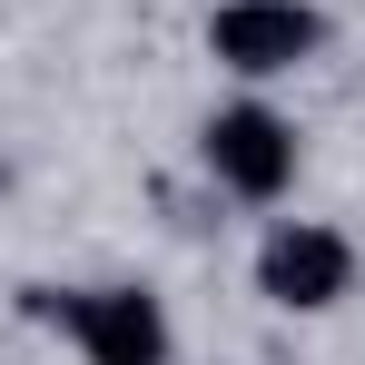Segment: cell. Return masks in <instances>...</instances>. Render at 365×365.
I'll use <instances>...</instances> for the list:
<instances>
[{"mask_svg": "<svg viewBox=\"0 0 365 365\" xmlns=\"http://www.w3.org/2000/svg\"><path fill=\"white\" fill-rule=\"evenodd\" d=\"M30 306L50 326H69V346L89 365H168L178 356V326H168V297L158 287H69V297L40 287Z\"/></svg>", "mask_w": 365, "mask_h": 365, "instance_id": "6da1fadb", "label": "cell"}, {"mask_svg": "<svg viewBox=\"0 0 365 365\" xmlns=\"http://www.w3.org/2000/svg\"><path fill=\"white\" fill-rule=\"evenodd\" d=\"M257 297L277 316H326V306L356 297V237L326 227V217H277L257 247Z\"/></svg>", "mask_w": 365, "mask_h": 365, "instance_id": "3957f363", "label": "cell"}, {"mask_svg": "<svg viewBox=\"0 0 365 365\" xmlns=\"http://www.w3.org/2000/svg\"><path fill=\"white\" fill-rule=\"evenodd\" d=\"M326 50V10L316 0H217L207 10V60L237 79H287Z\"/></svg>", "mask_w": 365, "mask_h": 365, "instance_id": "277c9868", "label": "cell"}, {"mask_svg": "<svg viewBox=\"0 0 365 365\" xmlns=\"http://www.w3.org/2000/svg\"><path fill=\"white\" fill-rule=\"evenodd\" d=\"M197 158H207V178L227 187V197L267 207V197L297 187V119L267 109V99H227V109H207V128H197Z\"/></svg>", "mask_w": 365, "mask_h": 365, "instance_id": "7a4b0ae2", "label": "cell"}]
</instances>
